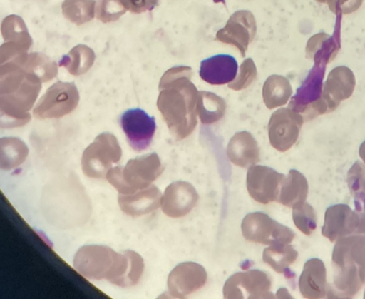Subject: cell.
<instances>
[{
    "mask_svg": "<svg viewBox=\"0 0 365 299\" xmlns=\"http://www.w3.org/2000/svg\"><path fill=\"white\" fill-rule=\"evenodd\" d=\"M333 283L327 298H353L365 283V233L338 240L332 255Z\"/></svg>",
    "mask_w": 365,
    "mask_h": 299,
    "instance_id": "cell-2",
    "label": "cell"
},
{
    "mask_svg": "<svg viewBox=\"0 0 365 299\" xmlns=\"http://www.w3.org/2000/svg\"><path fill=\"white\" fill-rule=\"evenodd\" d=\"M347 183L349 191L355 199L356 211L365 206V164L357 161L348 171Z\"/></svg>",
    "mask_w": 365,
    "mask_h": 299,
    "instance_id": "cell-22",
    "label": "cell"
},
{
    "mask_svg": "<svg viewBox=\"0 0 365 299\" xmlns=\"http://www.w3.org/2000/svg\"><path fill=\"white\" fill-rule=\"evenodd\" d=\"M359 156H360V158L362 159L363 163L365 164V141L360 146Z\"/></svg>",
    "mask_w": 365,
    "mask_h": 299,
    "instance_id": "cell-28",
    "label": "cell"
},
{
    "mask_svg": "<svg viewBox=\"0 0 365 299\" xmlns=\"http://www.w3.org/2000/svg\"><path fill=\"white\" fill-rule=\"evenodd\" d=\"M309 195V183L304 176L297 170H291L280 187L278 202L287 207H293L305 202Z\"/></svg>",
    "mask_w": 365,
    "mask_h": 299,
    "instance_id": "cell-18",
    "label": "cell"
},
{
    "mask_svg": "<svg viewBox=\"0 0 365 299\" xmlns=\"http://www.w3.org/2000/svg\"><path fill=\"white\" fill-rule=\"evenodd\" d=\"M363 1L364 0H339L337 9H339L341 14H349L359 9L360 6H362Z\"/></svg>",
    "mask_w": 365,
    "mask_h": 299,
    "instance_id": "cell-25",
    "label": "cell"
},
{
    "mask_svg": "<svg viewBox=\"0 0 365 299\" xmlns=\"http://www.w3.org/2000/svg\"><path fill=\"white\" fill-rule=\"evenodd\" d=\"M303 125V117L297 111L280 109L271 118L268 125L269 140L272 148L286 152L297 143Z\"/></svg>",
    "mask_w": 365,
    "mask_h": 299,
    "instance_id": "cell-7",
    "label": "cell"
},
{
    "mask_svg": "<svg viewBox=\"0 0 365 299\" xmlns=\"http://www.w3.org/2000/svg\"><path fill=\"white\" fill-rule=\"evenodd\" d=\"M359 216V230L357 233H365V206L364 208L356 211Z\"/></svg>",
    "mask_w": 365,
    "mask_h": 299,
    "instance_id": "cell-26",
    "label": "cell"
},
{
    "mask_svg": "<svg viewBox=\"0 0 365 299\" xmlns=\"http://www.w3.org/2000/svg\"><path fill=\"white\" fill-rule=\"evenodd\" d=\"M207 280L205 268L200 264L180 263L168 275V291L173 298H184L205 287Z\"/></svg>",
    "mask_w": 365,
    "mask_h": 299,
    "instance_id": "cell-10",
    "label": "cell"
},
{
    "mask_svg": "<svg viewBox=\"0 0 365 299\" xmlns=\"http://www.w3.org/2000/svg\"><path fill=\"white\" fill-rule=\"evenodd\" d=\"M276 298H292L293 297L291 296L288 290L285 288H282L278 290L277 293Z\"/></svg>",
    "mask_w": 365,
    "mask_h": 299,
    "instance_id": "cell-27",
    "label": "cell"
},
{
    "mask_svg": "<svg viewBox=\"0 0 365 299\" xmlns=\"http://www.w3.org/2000/svg\"><path fill=\"white\" fill-rule=\"evenodd\" d=\"M364 298H365V293H364Z\"/></svg>",
    "mask_w": 365,
    "mask_h": 299,
    "instance_id": "cell-29",
    "label": "cell"
},
{
    "mask_svg": "<svg viewBox=\"0 0 365 299\" xmlns=\"http://www.w3.org/2000/svg\"><path fill=\"white\" fill-rule=\"evenodd\" d=\"M198 201V193L191 183L178 181L171 183L165 191L161 209L167 216L180 218L187 216Z\"/></svg>",
    "mask_w": 365,
    "mask_h": 299,
    "instance_id": "cell-13",
    "label": "cell"
},
{
    "mask_svg": "<svg viewBox=\"0 0 365 299\" xmlns=\"http://www.w3.org/2000/svg\"><path fill=\"white\" fill-rule=\"evenodd\" d=\"M237 61L229 54H218L202 60L200 65V76L211 86H225L237 78Z\"/></svg>",
    "mask_w": 365,
    "mask_h": 299,
    "instance_id": "cell-14",
    "label": "cell"
},
{
    "mask_svg": "<svg viewBox=\"0 0 365 299\" xmlns=\"http://www.w3.org/2000/svg\"><path fill=\"white\" fill-rule=\"evenodd\" d=\"M163 167L155 153L130 160L125 167L111 168L106 179L120 195H129L151 186L163 174Z\"/></svg>",
    "mask_w": 365,
    "mask_h": 299,
    "instance_id": "cell-3",
    "label": "cell"
},
{
    "mask_svg": "<svg viewBox=\"0 0 365 299\" xmlns=\"http://www.w3.org/2000/svg\"><path fill=\"white\" fill-rule=\"evenodd\" d=\"M292 208L295 227L305 235H312L317 228V216L313 206L305 201L299 203Z\"/></svg>",
    "mask_w": 365,
    "mask_h": 299,
    "instance_id": "cell-23",
    "label": "cell"
},
{
    "mask_svg": "<svg viewBox=\"0 0 365 299\" xmlns=\"http://www.w3.org/2000/svg\"><path fill=\"white\" fill-rule=\"evenodd\" d=\"M241 229L245 240L268 246L290 244L295 237L293 230L260 212L247 214L242 222Z\"/></svg>",
    "mask_w": 365,
    "mask_h": 299,
    "instance_id": "cell-5",
    "label": "cell"
},
{
    "mask_svg": "<svg viewBox=\"0 0 365 299\" xmlns=\"http://www.w3.org/2000/svg\"><path fill=\"white\" fill-rule=\"evenodd\" d=\"M271 288V278L266 272L257 270L238 272L225 283L224 297L226 299L274 298Z\"/></svg>",
    "mask_w": 365,
    "mask_h": 299,
    "instance_id": "cell-6",
    "label": "cell"
},
{
    "mask_svg": "<svg viewBox=\"0 0 365 299\" xmlns=\"http://www.w3.org/2000/svg\"><path fill=\"white\" fill-rule=\"evenodd\" d=\"M298 252L290 244L271 245L263 253V260L272 270L289 278V268L297 262Z\"/></svg>",
    "mask_w": 365,
    "mask_h": 299,
    "instance_id": "cell-19",
    "label": "cell"
},
{
    "mask_svg": "<svg viewBox=\"0 0 365 299\" xmlns=\"http://www.w3.org/2000/svg\"><path fill=\"white\" fill-rule=\"evenodd\" d=\"M74 268L83 278L107 280L128 288L135 286L143 275L144 260L138 253H117L108 247L90 245L81 248L74 258Z\"/></svg>",
    "mask_w": 365,
    "mask_h": 299,
    "instance_id": "cell-1",
    "label": "cell"
},
{
    "mask_svg": "<svg viewBox=\"0 0 365 299\" xmlns=\"http://www.w3.org/2000/svg\"><path fill=\"white\" fill-rule=\"evenodd\" d=\"M200 118L203 124H213L224 116L225 105L217 99L211 98V101H203L200 105Z\"/></svg>",
    "mask_w": 365,
    "mask_h": 299,
    "instance_id": "cell-24",
    "label": "cell"
},
{
    "mask_svg": "<svg viewBox=\"0 0 365 299\" xmlns=\"http://www.w3.org/2000/svg\"><path fill=\"white\" fill-rule=\"evenodd\" d=\"M29 155L26 144L17 138H3L1 140V168L11 170L25 162Z\"/></svg>",
    "mask_w": 365,
    "mask_h": 299,
    "instance_id": "cell-20",
    "label": "cell"
},
{
    "mask_svg": "<svg viewBox=\"0 0 365 299\" xmlns=\"http://www.w3.org/2000/svg\"><path fill=\"white\" fill-rule=\"evenodd\" d=\"M285 175L270 167L252 166L247 172V190L255 201L267 205L278 201Z\"/></svg>",
    "mask_w": 365,
    "mask_h": 299,
    "instance_id": "cell-9",
    "label": "cell"
},
{
    "mask_svg": "<svg viewBox=\"0 0 365 299\" xmlns=\"http://www.w3.org/2000/svg\"><path fill=\"white\" fill-rule=\"evenodd\" d=\"M163 201V194L155 186L129 195H120L118 204L121 210L133 217H140L159 208Z\"/></svg>",
    "mask_w": 365,
    "mask_h": 299,
    "instance_id": "cell-16",
    "label": "cell"
},
{
    "mask_svg": "<svg viewBox=\"0 0 365 299\" xmlns=\"http://www.w3.org/2000/svg\"><path fill=\"white\" fill-rule=\"evenodd\" d=\"M292 87L289 82L282 76H272L264 88V102L269 109L286 105L290 98Z\"/></svg>",
    "mask_w": 365,
    "mask_h": 299,
    "instance_id": "cell-21",
    "label": "cell"
},
{
    "mask_svg": "<svg viewBox=\"0 0 365 299\" xmlns=\"http://www.w3.org/2000/svg\"><path fill=\"white\" fill-rule=\"evenodd\" d=\"M357 230L359 216L356 210L344 204L334 205L327 209L322 235L330 243H336L341 238L356 235Z\"/></svg>",
    "mask_w": 365,
    "mask_h": 299,
    "instance_id": "cell-11",
    "label": "cell"
},
{
    "mask_svg": "<svg viewBox=\"0 0 365 299\" xmlns=\"http://www.w3.org/2000/svg\"><path fill=\"white\" fill-rule=\"evenodd\" d=\"M328 287L324 263L318 258L307 260L299 280V288L302 297L307 299L327 298Z\"/></svg>",
    "mask_w": 365,
    "mask_h": 299,
    "instance_id": "cell-15",
    "label": "cell"
},
{
    "mask_svg": "<svg viewBox=\"0 0 365 299\" xmlns=\"http://www.w3.org/2000/svg\"><path fill=\"white\" fill-rule=\"evenodd\" d=\"M122 149L116 136L109 133L99 134L82 157L83 173L91 178L105 179L113 164L120 161Z\"/></svg>",
    "mask_w": 365,
    "mask_h": 299,
    "instance_id": "cell-4",
    "label": "cell"
},
{
    "mask_svg": "<svg viewBox=\"0 0 365 299\" xmlns=\"http://www.w3.org/2000/svg\"><path fill=\"white\" fill-rule=\"evenodd\" d=\"M120 125L134 151H145L152 143L156 131V121L144 110L135 108L125 111L121 115Z\"/></svg>",
    "mask_w": 365,
    "mask_h": 299,
    "instance_id": "cell-8",
    "label": "cell"
},
{
    "mask_svg": "<svg viewBox=\"0 0 365 299\" xmlns=\"http://www.w3.org/2000/svg\"><path fill=\"white\" fill-rule=\"evenodd\" d=\"M356 84L354 73L347 66L334 69L327 80L322 102L327 112H331L340 105L341 101H347L354 93Z\"/></svg>",
    "mask_w": 365,
    "mask_h": 299,
    "instance_id": "cell-12",
    "label": "cell"
},
{
    "mask_svg": "<svg viewBox=\"0 0 365 299\" xmlns=\"http://www.w3.org/2000/svg\"><path fill=\"white\" fill-rule=\"evenodd\" d=\"M230 162L241 168H247L259 162L260 149L255 138L247 131L237 133L227 147Z\"/></svg>",
    "mask_w": 365,
    "mask_h": 299,
    "instance_id": "cell-17",
    "label": "cell"
}]
</instances>
